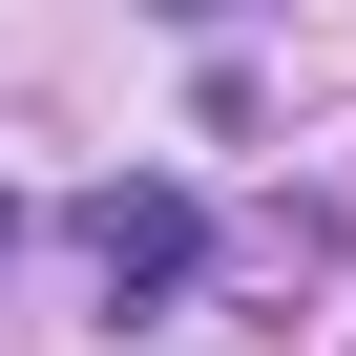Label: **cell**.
<instances>
[{"label": "cell", "instance_id": "cell-1", "mask_svg": "<svg viewBox=\"0 0 356 356\" xmlns=\"http://www.w3.org/2000/svg\"><path fill=\"white\" fill-rule=\"evenodd\" d=\"M84 273H105V314H189L210 210H189V189H105V210H84Z\"/></svg>", "mask_w": 356, "mask_h": 356}, {"label": "cell", "instance_id": "cell-2", "mask_svg": "<svg viewBox=\"0 0 356 356\" xmlns=\"http://www.w3.org/2000/svg\"><path fill=\"white\" fill-rule=\"evenodd\" d=\"M147 22H252V0H147Z\"/></svg>", "mask_w": 356, "mask_h": 356}]
</instances>
